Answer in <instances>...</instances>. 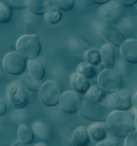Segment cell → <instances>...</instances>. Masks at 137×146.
<instances>
[{"mask_svg": "<svg viewBox=\"0 0 137 146\" xmlns=\"http://www.w3.org/2000/svg\"><path fill=\"white\" fill-rule=\"evenodd\" d=\"M108 131L117 139H126L135 131V117L128 112L113 111L110 112L106 121Z\"/></svg>", "mask_w": 137, "mask_h": 146, "instance_id": "6da1fadb", "label": "cell"}, {"mask_svg": "<svg viewBox=\"0 0 137 146\" xmlns=\"http://www.w3.org/2000/svg\"><path fill=\"white\" fill-rule=\"evenodd\" d=\"M16 52L27 60L39 58L42 52V44L36 35H25L16 41Z\"/></svg>", "mask_w": 137, "mask_h": 146, "instance_id": "7a4b0ae2", "label": "cell"}, {"mask_svg": "<svg viewBox=\"0 0 137 146\" xmlns=\"http://www.w3.org/2000/svg\"><path fill=\"white\" fill-rule=\"evenodd\" d=\"M97 84L107 94H115L122 89L123 80H122L121 74L117 70L105 69L99 74Z\"/></svg>", "mask_w": 137, "mask_h": 146, "instance_id": "3957f363", "label": "cell"}, {"mask_svg": "<svg viewBox=\"0 0 137 146\" xmlns=\"http://www.w3.org/2000/svg\"><path fill=\"white\" fill-rule=\"evenodd\" d=\"M7 98L14 109L20 110L29 104L30 97L28 90L20 82H12L7 87Z\"/></svg>", "mask_w": 137, "mask_h": 146, "instance_id": "277c9868", "label": "cell"}, {"mask_svg": "<svg viewBox=\"0 0 137 146\" xmlns=\"http://www.w3.org/2000/svg\"><path fill=\"white\" fill-rule=\"evenodd\" d=\"M78 113L82 118L93 123H106L107 117L109 115L106 108H104L103 105L96 102L88 101L86 99L82 101V105Z\"/></svg>", "mask_w": 137, "mask_h": 146, "instance_id": "5b68a950", "label": "cell"}, {"mask_svg": "<svg viewBox=\"0 0 137 146\" xmlns=\"http://www.w3.org/2000/svg\"><path fill=\"white\" fill-rule=\"evenodd\" d=\"M63 92H62L61 86L54 81H47L43 83L41 90L39 92L40 100L42 101V103L49 108L59 104Z\"/></svg>", "mask_w": 137, "mask_h": 146, "instance_id": "8992f818", "label": "cell"}, {"mask_svg": "<svg viewBox=\"0 0 137 146\" xmlns=\"http://www.w3.org/2000/svg\"><path fill=\"white\" fill-rule=\"evenodd\" d=\"M2 66L7 72L11 75H20L24 74L28 68L27 59L24 58L17 52H10L3 57Z\"/></svg>", "mask_w": 137, "mask_h": 146, "instance_id": "52a82bcc", "label": "cell"}, {"mask_svg": "<svg viewBox=\"0 0 137 146\" xmlns=\"http://www.w3.org/2000/svg\"><path fill=\"white\" fill-rule=\"evenodd\" d=\"M60 109L67 114H74L79 112L82 105V99L76 91L70 90L63 92L59 102Z\"/></svg>", "mask_w": 137, "mask_h": 146, "instance_id": "ba28073f", "label": "cell"}, {"mask_svg": "<svg viewBox=\"0 0 137 146\" xmlns=\"http://www.w3.org/2000/svg\"><path fill=\"white\" fill-rule=\"evenodd\" d=\"M122 13V5L119 2V0H111L110 2L104 5H101L99 10V16L103 21V23L114 24L121 16Z\"/></svg>", "mask_w": 137, "mask_h": 146, "instance_id": "9c48e42d", "label": "cell"}, {"mask_svg": "<svg viewBox=\"0 0 137 146\" xmlns=\"http://www.w3.org/2000/svg\"><path fill=\"white\" fill-rule=\"evenodd\" d=\"M101 33L105 38L106 41L109 42V44L117 47H121L122 44L126 41L123 32L119 28H117L114 24L102 23L101 24Z\"/></svg>", "mask_w": 137, "mask_h": 146, "instance_id": "30bf717a", "label": "cell"}, {"mask_svg": "<svg viewBox=\"0 0 137 146\" xmlns=\"http://www.w3.org/2000/svg\"><path fill=\"white\" fill-rule=\"evenodd\" d=\"M109 106L113 111L126 112L133 108V96L128 91L122 90L111 94L109 98Z\"/></svg>", "mask_w": 137, "mask_h": 146, "instance_id": "8fae6325", "label": "cell"}, {"mask_svg": "<svg viewBox=\"0 0 137 146\" xmlns=\"http://www.w3.org/2000/svg\"><path fill=\"white\" fill-rule=\"evenodd\" d=\"M120 54L126 62L136 64H137V40L128 39L120 47Z\"/></svg>", "mask_w": 137, "mask_h": 146, "instance_id": "7c38bea8", "label": "cell"}, {"mask_svg": "<svg viewBox=\"0 0 137 146\" xmlns=\"http://www.w3.org/2000/svg\"><path fill=\"white\" fill-rule=\"evenodd\" d=\"M91 137L85 126H79L74 129L71 135V145L72 146H89Z\"/></svg>", "mask_w": 137, "mask_h": 146, "instance_id": "4fadbf2b", "label": "cell"}, {"mask_svg": "<svg viewBox=\"0 0 137 146\" xmlns=\"http://www.w3.org/2000/svg\"><path fill=\"white\" fill-rule=\"evenodd\" d=\"M70 84L73 88L74 91H76L79 95H86L87 91L90 89V83L85 76H82V74L78 72H74L71 74L70 78Z\"/></svg>", "mask_w": 137, "mask_h": 146, "instance_id": "5bb4252c", "label": "cell"}, {"mask_svg": "<svg viewBox=\"0 0 137 146\" xmlns=\"http://www.w3.org/2000/svg\"><path fill=\"white\" fill-rule=\"evenodd\" d=\"M53 7L51 0H27V9L34 15H45Z\"/></svg>", "mask_w": 137, "mask_h": 146, "instance_id": "9a60e30c", "label": "cell"}, {"mask_svg": "<svg viewBox=\"0 0 137 146\" xmlns=\"http://www.w3.org/2000/svg\"><path fill=\"white\" fill-rule=\"evenodd\" d=\"M107 130H108L107 125H105L104 123H94L88 127V131L91 140L96 143L105 141L107 137Z\"/></svg>", "mask_w": 137, "mask_h": 146, "instance_id": "2e32d148", "label": "cell"}, {"mask_svg": "<svg viewBox=\"0 0 137 146\" xmlns=\"http://www.w3.org/2000/svg\"><path fill=\"white\" fill-rule=\"evenodd\" d=\"M68 46L72 54H75L76 56H82V57L85 53L89 50L87 41L82 40V38H78V36H71L68 40Z\"/></svg>", "mask_w": 137, "mask_h": 146, "instance_id": "e0dca14e", "label": "cell"}, {"mask_svg": "<svg viewBox=\"0 0 137 146\" xmlns=\"http://www.w3.org/2000/svg\"><path fill=\"white\" fill-rule=\"evenodd\" d=\"M32 130L34 132V135L37 139H40V140H43L44 141H48L51 137V129L50 127L41 119H38L34 123H32Z\"/></svg>", "mask_w": 137, "mask_h": 146, "instance_id": "ac0fdd59", "label": "cell"}, {"mask_svg": "<svg viewBox=\"0 0 137 146\" xmlns=\"http://www.w3.org/2000/svg\"><path fill=\"white\" fill-rule=\"evenodd\" d=\"M28 70H29V74L32 78H37L39 81H42L45 78V66L40 58L29 60L28 61Z\"/></svg>", "mask_w": 137, "mask_h": 146, "instance_id": "d6986e66", "label": "cell"}, {"mask_svg": "<svg viewBox=\"0 0 137 146\" xmlns=\"http://www.w3.org/2000/svg\"><path fill=\"white\" fill-rule=\"evenodd\" d=\"M102 64L105 69H114L116 64V55L111 44H104L101 47Z\"/></svg>", "mask_w": 137, "mask_h": 146, "instance_id": "ffe728a7", "label": "cell"}, {"mask_svg": "<svg viewBox=\"0 0 137 146\" xmlns=\"http://www.w3.org/2000/svg\"><path fill=\"white\" fill-rule=\"evenodd\" d=\"M17 139L19 142H22L26 145H30L34 142V139H37L34 135V132L31 127L27 125H22L19 126L17 130Z\"/></svg>", "mask_w": 137, "mask_h": 146, "instance_id": "44dd1931", "label": "cell"}, {"mask_svg": "<svg viewBox=\"0 0 137 146\" xmlns=\"http://www.w3.org/2000/svg\"><path fill=\"white\" fill-rule=\"evenodd\" d=\"M20 83L28 91H32V92H40L42 85H43L42 81L32 78L29 73L23 74V76L20 78Z\"/></svg>", "mask_w": 137, "mask_h": 146, "instance_id": "7402d4cb", "label": "cell"}, {"mask_svg": "<svg viewBox=\"0 0 137 146\" xmlns=\"http://www.w3.org/2000/svg\"><path fill=\"white\" fill-rule=\"evenodd\" d=\"M106 92L104 89H102L100 86H91L90 89L87 91V94L85 95V99L91 102H96L100 103L106 98Z\"/></svg>", "mask_w": 137, "mask_h": 146, "instance_id": "603a6c76", "label": "cell"}, {"mask_svg": "<svg viewBox=\"0 0 137 146\" xmlns=\"http://www.w3.org/2000/svg\"><path fill=\"white\" fill-rule=\"evenodd\" d=\"M76 72L82 74V76H85L87 80H92V78H94L96 76L97 70H96V66L89 64L87 61H82V62L77 64Z\"/></svg>", "mask_w": 137, "mask_h": 146, "instance_id": "cb8c5ba5", "label": "cell"}, {"mask_svg": "<svg viewBox=\"0 0 137 146\" xmlns=\"http://www.w3.org/2000/svg\"><path fill=\"white\" fill-rule=\"evenodd\" d=\"M84 59L89 64L93 66H97L102 62V55H101V50L97 48H89L84 55Z\"/></svg>", "mask_w": 137, "mask_h": 146, "instance_id": "d4e9b609", "label": "cell"}, {"mask_svg": "<svg viewBox=\"0 0 137 146\" xmlns=\"http://www.w3.org/2000/svg\"><path fill=\"white\" fill-rule=\"evenodd\" d=\"M44 16H45V21L49 25H56V24L60 23L62 19V11L53 7Z\"/></svg>", "mask_w": 137, "mask_h": 146, "instance_id": "484cf974", "label": "cell"}, {"mask_svg": "<svg viewBox=\"0 0 137 146\" xmlns=\"http://www.w3.org/2000/svg\"><path fill=\"white\" fill-rule=\"evenodd\" d=\"M53 5L62 12H68L74 9L75 0H51Z\"/></svg>", "mask_w": 137, "mask_h": 146, "instance_id": "4316f807", "label": "cell"}, {"mask_svg": "<svg viewBox=\"0 0 137 146\" xmlns=\"http://www.w3.org/2000/svg\"><path fill=\"white\" fill-rule=\"evenodd\" d=\"M12 19V9L2 1L0 3V23L8 24Z\"/></svg>", "mask_w": 137, "mask_h": 146, "instance_id": "83f0119b", "label": "cell"}, {"mask_svg": "<svg viewBox=\"0 0 137 146\" xmlns=\"http://www.w3.org/2000/svg\"><path fill=\"white\" fill-rule=\"evenodd\" d=\"M3 2L14 10H23L27 8V0H3Z\"/></svg>", "mask_w": 137, "mask_h": 146, "instance_id": "f1b7e54d", "label": "cell"}, {"mask_svg": "<svg viewBox=\"0 0 137 146\" xmlns=\"http://www.w3.org/2000/svg\"><path fill=\"white\" fill-rule=\"evenodd\" d=\"M124 146H137V131H134L125 139Z\"/></svg>", "mask_w": 137, "mask_h": 146, "instance_id": "f546056e", "label": "cell"}, {"mask_svg": "<svg viewBox=\"0 0 137 146\" xmlns=\"http://www.w3.org/2000/svg\"><path fill=\"white\" fill-rule=\"evenodd\" d=\"M119 2L124 7H132L137 3V0H119Z\"/></svg>", "mask_w": 137, "mask_h": 146, "instance_id": "4dcf8cb0", "label": "cell"}, {"mask_svg": "<svg viewBox=\"0 0 137 146\" xmlns=\"http://www.w3.org/2000/svg\"><path fill=\"white\" fill-rule=\"evenodd\" d=\"M7 113V104L3 100L0 101V116H3Z\"/></svg>", "mask_w": 137, "mask_h": 146, "instance_id": "1f68e13d", "label": "cell"}, {"mask_svg": "<svg viewBox=\"0 0 137 146\" xmlns=\"http://www.w3.org/2000/svg\"><path fill=\"white\" fill-rule=\"evenodd\" d=\"M96 146H118V144H116L115 142L107 141V140H105V141L97 143V145H96Z\"/></svg>", "mask_w": 137, "mask_h": 146, "instance_id": "d6a6232c", "label": "cell"}, {"mask_svg": "<svg viewBox=\"0 0 137 146\" xmlns=\"http://www.w3.org/2000/svg\"><path fill=\"white\" fill-rule=\"evenodd\" d=\"M93 3H96V5H104L106 3H108L110 2L111 0H91Z\"/></svg>", "mask_w": 137, "mask_h": 146, "instance_id": "836d02e7", "label": "cell"}, {"mask_svg": "<svg viewBox=\"0 0 137 146\" xmlns=\"http://www.w3.org/2000/svg\"><path fill=\"white\" fill-rule=\"evenodd\" d=\"M133 108L137 111V91L134 94V96H133Z\"/></svg>", "mask_w": 137, "mask_h": 146, "instance_id": "e575fe53", "label": "cell"}, {"mask_svg": "<svg viewBox=\"0 0 137 146\" xmlns=\"http://www.w3.org/2000/svg\"><path fill=\"white\" fill-rule=\"evenodd\" d=\"M33 146H48V144L47 143H45V142H38V143H36Z\"/></svg>", "mask_w": 137, "mask_h": 146, "instance_id": "d590c367", "label": "cell"}, {"mask_svg": "<svg viewBox=\"0 0 137 146\" xmlns=\"http://www.w3.org/2000/svg\"><path fill=\"white\" fill-rule=\"evenodd\" d=\"M13 146H27V145H26V144H24V143H22V142L17 141V142H15V143H14Z\"/></svg>", "mask_w": 137, "mask_h": 146, "instance_id": "8d00e7d4", "label": "cell"}, {"mask_svg": "<svg viewBox=\"0 0 137 146\" xmlns=\"http://www.w3.org/2000/svg\"><path fill=\"white\" fill-rule=\"evenodd\" d=\"M135 131H137V114L135 116Z\"/></svg>", "mask_w": 137, "mask_h": 146, "instance_id": "74e56055", "label": "cell"}]
</instances>
